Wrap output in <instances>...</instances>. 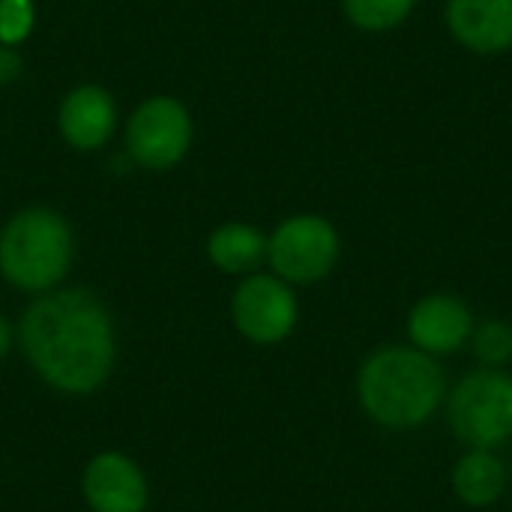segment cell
<instances>
[{
	"instance_id": "obj_10",
	"label": "cell",
	"mask_w": 512,
	"mask_h": 512,
	"mask_svg": "<svg viewBox=\"0 0 512 512\" xmlns=\"http://www.w3.org/2000/svg\"><path fill=\"white\" fill-rule=\"evenodd\" d=\"M447 27L474 54H504L512 48V0H447Z\"/></svg>"
},
{
	"instance_id": "obj_4",
	"label": "cell",
	"mask_w": 512,
	"mask_h": 512,
	"mask_svg": "<svg viewBox=\"0 0 512 512\" xmlns=\"http://www.w3.org/2000/svg\"><path fill=\"white\" fill-rule=\"evenodd\" d=\"M453 435L471 450H495L512 438V375L480 369L465 375L447 396Z\"/></svg>"
},
{
	"instance_id": "obj_7",
	"label": "cell",
	"mask_w": 512,
	"mask_h": 512,
	"mask_svg": "<svg viewBox=\"0 0 512 512\" xmlns=\"http://www.w3.org/2000/svg\"><path fill=\"white\" fill-rule=\"evenodd\" d=\"M192 141V120L177 99L153 96L147 99L126 126V147L129 156L150 168L165 171L177 165Z\"/></svg>"
},
{
	"instance_id": "obj_13",
	"label": "cell",
	"mask_w": 512,
	"mask_h": 512,
	"mask_svg": "<svg viewBox=\"0 0 512 512\" xmlns=\"http://www.w3.org/2000/svg\"><path fill=\"white\" fill-rule=\"evenodd\" d=\"M507 489V468L495 450H468L453 471V492L468 507H489Z\"/></svg>"
},
{
	"instance_id": "obj_15",
	"label": "cell",
	"mask_w": 512,
	"mask_h": 512,
	"mask_svg": "<svg viewBox=\"0 0 512 512\" xmlns=\"http://www.w3.org/2000/svg\"><path fill=\"white\" fill-rule=\"evenodd\" d=\"M471 348L486 369H501L512 360V327L507 321H483L471 333Z\"/></svg>"
},
{
	"instance_id": "obj_5",
	"label": "cell",
	"mask_w": 512,
	"mask_h": 512,
	"mask_svg": "<svg viewBox=\"0 0 512 512\" xmlns=\"http://www.w3.org/2000/svg\"><path fill=\"white\" fill-rule=\"evenodd\" d=\"M267 261L288 285H315L339 261V234L324 216H291L267 237Z\"/></svg>"
},
{
	"instance_id": "obj_14",
	"label": "cell",
	"mask_w": 512,
	"mask_h": 512,
	"mask_svg": "<svg viewBox=\"0 0 512 512\" xmlns=\"http://www.w3.org/2000/svg\"><path fill=\"white\" fill-rule=\"evenodd\" d=\"M417 0H342V9L348 21L369 33H384L399 27L411 12Z\"/></svg>"
},
{
	"instance_id": "obj_16",
	"label": "cell",
	"mask_w": 512,
	"mask_h": 512,
	"mask_svg": "<svg viewBox=\"0 0 512 512\" xmlns=\"http://www.w3.org/2000/svg\"><path fill=\"white\" fill-rule=\"evenodd\" d=\"M33 0H0V42L18 45L33 30Z\"/></svg>"
},
{
	"instance_id": "obj_9",
	"label": "cell",
	"mask_w": 512,
	"mask_h": 512,
	"mask_svg": "<svg viewBox=\"0 0 512 512\" xmlns=\"http://www.w3.org/2000/svg\"><path fill=\"white\" fill-rule=\"evenodd\" d=\"M474 327V312L453 294H429L408 315L411 345L432 357L462 351L471 342Z\"/></svg>"
},
{
	"instance_id": "obj_1",
	"label": "cell",
	"mask_w": 512,
	"mask_h": 512,
	"mask_svg": "<svg viewBox=\"0 0 512 512\" xmlns=\"http://www.w3.org/2000/svg\"><path fill=\"white\" fill-rule=\"evenodd\" d=\"M15 336L33 375L63 396H93L117 363L111 312L87 288L39 294L24 309Z\"/></svg>"
},
{
	"instance_id": "obj_6",
	"label": "cell",
	"mask_w": 512,
	"mask_h": 512,
	"mask_svg": "<svg viewBox=\"0 0 512 512\" xmlns=\"http://www.w3.org/2000/svg\"><path fill=\"white\" fill-rule=\"evenodd\" d=\"M300 318L294 288L276 273H249L231 297V321L252 345L285 342Z\"/></svg>"
},
{
	"instance_id": "obj_11",
	"label": "cell",
	"mask_w": 512,
	"mask_h": 512,
	"mask_svg": "<svg viewBox=\"0 0 512 512\" xmlns=\"http://www.w3.org/2000/svg\"><path fill=\"white\" fill-rule=\"evenodd\" d=\"M117 126V111L102 87H78L60 105V132L75 150L102 147Z\"/></svg>"
},
{
	"instance_id": "obj_17",
	"label": "cell",
	"mask_w": 512,
	"mask_h": 512,
	"mask_svg": "<svg viewBox=\"0 0 512 512\" xmlns=\"http://www.w3.org/2000/svg\"><path fill=\"white\" fill-rule=\"evenodd\" d=\"M18 72H21V54L12 45H3L0 42V84L15 81Z\"/></svg>"
},
{
	"instance_id": "obj_2",
	"label": "cell",
	"mask_w": 512,
	"mask_h": 512,
	"mask_svg": "<svg viewBox=\"0 0 512 512\" xmlns=\"http://www.w3.org/2000/svg\"><path fill=\"white\" fill-rule=\"evenodd\" d=\"M357 399L378 426L417 429L444 405L447 375L432 354L414 345H387L363 360L357 372Z\"/></svg>"
},
{
	"instance_id": "obj_12",
	"label": "cell",
	"mask_w": 512,
	"mask_h": 512,
	"mask_svg": "<svg viewBox=\"0 0 512 512\" xmlns=\"http://www.w3.org/2000/svg\"><path fill=\"white\" fill-rule=\"evenodd\" d=\"M207 258L231 276L255 273L267 258V237L246 222H228L207 240Z\"/></svg>"
},
{
	"instance_id": "obj_18",
	"label": "cell",
	"mask_w": 512,
	"mask_h": 512,
	"mask_svg": "<svg viewBox=\"0 0 512 512\" xmlns=\"http://www.w3.org/2000/svg\"><path fill=\"white\" fill-rule=\"evenodd\" d=\"M12 342H15L12 324H9V321H6V315L0 312V363L9 357V351H12Z\"/></svg>"
},
{
	"instance_id": "obj_8",
	"label": "cell",
	"mask_w": 512,
	"mask_h": 512,
	"mask_svg": "<svg viewBox=\"0 0 512 512\" xmlns=\"http://www.w3.org/2000/svg\"><path fill=\"white\" fill-rule=\"evenodd\" d=\"M81 498L90 512H147L150 483L132 456L102 450L81 471Z\"/></svg>"
},
{
	"instance_id": "obj_3",
	"label": "cell",
	"mask_w": 512,
	"mask_h": 512,
	"mask_svg": "<svg viewBox=\"0 0 512 512\" xmlns=\"http://www.w3.org/2000/svg\"><path fill=\"white\" fill-rule=\"evenodd\" d=\"M72 231L45 207L21 210L0 231V276L27 294L54 291L72 264Z\"/></svg>"
}]
</instances>
